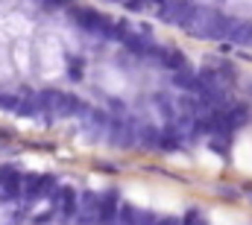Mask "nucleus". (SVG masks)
<instances>
[{"instance_id":"obj_1","label":"nucleus","mask_w":252,"mask_h":225,"mask_svg":"<svg viewBox=\"0 0 252 225\" xmlns=\"http://www.w3.org/2000/svg\"><path fill=\"white\" fill-rule=\"evenodd\" d=\"M118 211H121V196H118V193H103V196H97V205H94L97 225H118Z\"/></svg>"},{"instance_id":"obj_2","label":"nucleus","mask_w":252,"mask_h":225,"mask_svg":"<svg viewBox=\"0 0 252 225\" xmlns=\"http://www.w3.org/2000/svg\"><path fill=\"white\" fill-rule=\"evenodd\" d=\"M56 190V178L53 175H24V196L27 199H38Z\"/></svg>"},{"instance_id":"obj_3","label":"nucleus","mask_w":252,"mask_h":225,"mask_svg":"<svg viewBox=\"0 0 252 225\" xmlns=\"http://www.w3.org/2000/svg\"><path fill=\"white\" fill-rule=\"evenodd\" d=\"M56 208L62 211L64 217H76V211H79V196H76L73 187H59V190H56Z\"/></svg>"},{"instance_id":"obj_4","label":"nucleus","mask_w":252,"mask_h":225,"mask_svg":"<svg viewBox=\"0 0 252 225\" xmlns=\"http://www.w3.org/2000/svg\"><path fill=\"white\" fill-rule=\"evenodd\" d=\"M153 58H156L161 67H170V70H179V67H185V56H182L179 50H170V47H158Z\"/></svg>"},{"instance_id":"obj_5","label":"nucleus","mask_w":252,"mask_h":225,"mask_svg":"<svg viewBox=\"0 0 252 225\" xmlns=\"http://www.w3.org/2000/svg\"><path fill=\"white\" fill-rule=\"evenodd\" d=\"M118 225H138V211L129 208V205H121V211H118Z\"/></svg>"},{"instance_id":"obj_6","label":"nucleus","mask_w":252,"mask_h":225,"mask_svg":"<svg viewBox=\"0 0 252 225\" xmlns=\"http://www.w3.org/2000/svg\"><path fill=\"white\" fill-rule=\"evenodd\" d=\"M18 103H21V97H9V94H0V109H3V112H15V109H18Z\"/></svg>"},{"instance_id":"obj_7","label":"nucleus","mask_w":252,"mask_h":225,"mask_svg":"<svg viewBox=\"0 0 252 225\" xmlns=\"http://www.w3.org/2000/svg\"><path fill=\"white\" fill-rule=\"evenodd\" d=\"M182 225H205V220H202L199 214H188V217L182 220Z\"/></svg>"},{"instance_id":"obj_8","label":"nucleus","mask_w":252,"mask_h":225,"mask_svg":"<svg viewBox=\"0 0 252 225\" xmlns=\"http://www.w3.org/2000/svg\"><path fill=\"white\" fill-rule=\"evenodd\" d=\"M247 193H250V196H252V184H247Z\"/></svg>"},{"instance_id":"obj_9","label":"nucleus","mask_w":252,"mask_h":225,"mask_svg":"<svg viewBox=\"0 0 252 225\" xmlns=\"http://www.w3.org/2000/svg\"><path fill=\"white\" fill-rule=\"evenodd\" d=\"M0 178H3V169H0Z\"/></svg>"}]
</instances>
